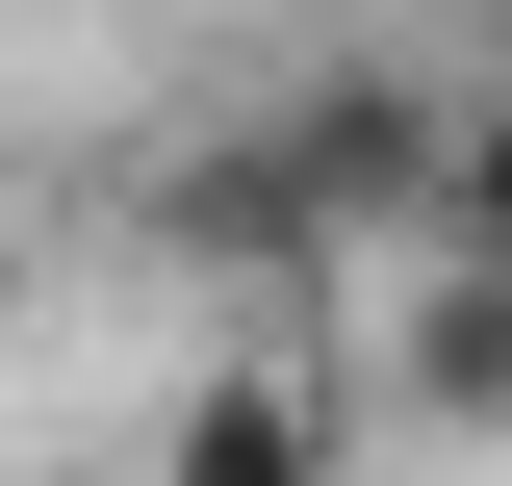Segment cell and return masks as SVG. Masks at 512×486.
Listing matches in <instances>:
<instances>
[{"label":"cell","mask_w":512,"mask_h":486,"mask_svg":"<svg viewBox=\"0 0 512 486\" xmlns=\"http://www.w3.org/2000/svg\"><path fill=\"white\" fill-rule=\"evenodd\" d=\"M410 410L512 435V256H410Z\"/></svg>","instance_id":"3957f363"},{"label":"cell","mask_w":512,"mask_h":486,"mask_svg":"<svg viewBox=\"0 0 512 486\" xmlns=\"http://www.w3.org/2000/svg\"><path fill=\"white\" fill-rule=\"evenodd\" d=\"M436 256H512V103H461V154H436Z\"/></svg>","instance_id":"277c9868"},{"label":"cell","mask_w":512,"mask_h":486,"mask_svg":"<svg viewBox=\"0 0 512 486\" xmlns=\"http://www.w3.org/2000/svg\"><path fill=\"white\" fill-rule=\"evenodd\" d=\"M436 26H512V0H436Z\"/></svg>","instance_id":"5b68a950"},{"label":"cell","mask_w":512,"mask_h":486,"mask_svg":"<svg viewBox=\"0 0 512 486\" xmlns=\"http://www.w3.org/2000/svg\"><path fill=\"white\" fill-rule=\"evenodd\" d=\"M154 486H333V410L282 359H205L180 410H154Z\"/></svg>","instance_id":"7a4b0ae2"},{"label":"cell","mask_w":512,"mask_h":486,"mask_svg":"<svg viewBox=\"0 0 512 486\" xmlns=\"http://www.w3.org/2000/svg\"><path fill=\"white\" fill-rule=\"evenodd\" d=\"M436 154H461L436 77H282L256 128L180 154L154 231H180V256H436Z\"/></svg>","instance_id":"6da1fadb"}]
</instances>
